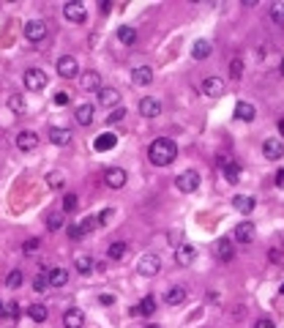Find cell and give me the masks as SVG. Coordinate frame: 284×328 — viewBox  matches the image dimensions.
I'll return each instance as SVG.
<instances>
[{
	"mask_svg": "<svg viewBox=\"0 0 284 328\" xmlns=\"http://www.w3.org/2000/svg\"><path fill=\"white\" fill-rule=\"evenodd\" d=\"M28 314H30V320H33V323H44V320H46V314H50V312H46V306H44V304H33L30 309H28Z\"/></svg>",
	"mask_w": 284,
	"mask_h": 328,
	"instance_id": "32",
	"label": "cell"
},
{
	"mask_svg": "<svg viewBox=\"0 0 284 328\" xmlns=\"http://www.w3.org/2000/svg\"><path fill=\"white\" fill-rule=\"evenodd\" d=\"M99 224H101L99 216H87V219H82V222H79V230H82V236H87V232H93Z\"/></svg>",
	"mask_w": 284,
	"mask_h": 328,
	"instance_id": "35",
	"label": "cell"
},
{
	"mask_svg": "<svg viewBox=\"0 0 284 328\" xmlns=\"http://www.w3.org/2000/svg\"><path fill=\"white\" fill-rule=\"evenodd\" d=\"M216 254H219L221 263H229V260L235 257V246H232V241H229V238L219 241V244H216Z\"/></svg>",
	"mask_w": 284,
	"mask_h": 328,
	"instance_id": "19",
	"label": "cell"
},
{
	"mask_svg": "<svg viewBox=\"0 0 284 328\" xmlns=\"http://www.w3.org/2000/svg\"><path fill=\"white\" fill-rule=\"evenodd\" d=\"M148 328H161V325H148Z\"/></svg>",
	"mask_w": 284,
	"mask_h": 328,
	"instance_id": "55",
	"label": "cell"
},
{
	"mask_svg": "<svg viewBox=\"0 0 284 328\" xmlns=\"http://www.w3.org/2000/svg\"><path fill=\"white\" fill-rule=\"evenodd\" d=\"M6 287H11V290H14V287H22V271H9V276H6Z\"/></svg>",
	"mask_w": 284,
	"mask_h": 328,
	"instance_id": "37",
	"label": "cell"
},
{
	"mask_svg": "<svg viewBox=\"0 0 284 328\" xmlns=\"http://www.w3.org/2000/svg\"><path fill=\"white\" fill-rule=\"evenodd\" d=\"M104 183L110 186V189H123V186H126V170H120V167H110V170L104 172Z\"/></svg>",
	"mask_w": 284,
	"mask_h": 328,
	"instance_id": "9",
	"label": "cell"
},
{
	"mask_svg": "<svg viewBox=\"0 0 284 328\" xmlns=\"http://www.w3.org/2000/svg\"><path fill=\"white\" fill-rule=\"evenodd\" d=\"M148 159L156 167H167L178 159V145H175L170 137H159V139H153L151 148H148Z\"/></svg>",
	"mask_w": 284,
	"mask_h": 328,
	"instance_id": "1",
	"label": "cell"
},
{
	"mask_svg": "<svg viewBox=\"0 0 284 328\" xmlns=\"http://www.w3.org/2000/svg\"><path fill=\"white\" fill-rule=\"evenodd\" d=\"M279 131H281V137H284V118L279 120Z\"/></svg>",
	"mask_w": 284,
	"mask_h": 328,
	"instance_id": "52",
	"label": "cell"
},
{
	"mask_svg": "<svg viewBox=\"0 0 284 328\" xmlns=\"http://www.w3.org/2000/svg\"><path fill=\"white\" fill-rule=\"evenodd\" d=\"M46 279H50L52 287H63L66 282H69V273H66L63 268H52L50 273H46Z\"/></svg>",
	"mask_w": 284,
	"mask_h": 328,
	"instance_id": "30",
	"label": "cell"
},
{
	"mask_svg": "<svg viewBox=\"0 0 284 328\" xmlns=\"http://www.w3.org/2000/svg\"><path fill=\"white\" fill-rule=\"evenodd\" d=\"M279 71H281V77H284V58L279 60Z\"/></svg>",
	"mask_w": 284,
	"mask_h": 328,
	"instance_id": "53",
	"label": "cell"
},
{
	"mask_svg": "<svg viewBox=\"0 0 284 328\" xmlns=\"http://www.w3.org/2000/svg\"><path fill=\"white\" fill-rule=\"evenodd\" d=\"M279 293H281V296H284V282H281V287H279Z\"/></svg>",
	"mask_w": 284,
	"mask_h": 328,
	"instance_id": "54",
	"label": "cell"
},
{
	"mask_svg": "<svg viewBox=\"0 0 284 328\" xmlns=\"http://www.w3.org/2000/svg\"><path fill=\"white\" fill-rule=\"evenodd\" d=\"M50 143L52 145H69L71 143V131L69 129H60V126H58V129L52 126V129H50Z\"/></svg>",
	"mask_w": 284,
	"mask_h": 328,
	"instance_id": "25",
	"label": "cell"
},
{
	"mask_svg": "<svg viewBox=\"0 0 284 328\" xmlns=\"http://www.w3.org/2000/svg\"><path fill=\"white\" fill-rule=\"evenodd\" d=\"M252 238H254V224L252 222H241L235 227L232 241H238V244H252Z\"/></svg>",
	"mask_w": 284,
	"mask_h": 328,
	"instance_id": "12",
	"label": "cell"
},
{
	"mask_svg": "<svg viewBox=\"0 0 284 328\" xmlns=\"http://www.w3.org/2000/svg\"><path fill=\"white\" fill-rule=\"evenodd\" d=\"M55 104H69V93H58V96H55Z\"/></svg>",
	"mask_w": 284,
	"mask_h": 328,
	"instance_id": "51",
	"label": "cell"
},
{
	"mask_svg": "<svg viewBox=\"0 0 284 328\" xmlns=\"http://www.w3.org/2000/svg\"><path fill=\"white\" fill-rule=\"evenodd\" d=\"M22 82H25V88H28V90H44L46 88V74L41 69H28V71H25V77H22Z\"/></svg>",
	"mask_w": 284,
	"mask_h": 328,
	"instance_id": "4",
	"label": "cell"
},
{
	"mask_svg": "<svg viewBox=\"0 0 284 328\" xmlns=\"http://www.w3.org/2000/svg\"><path fill=\"white\" fill-rule=\"evenodd\" d=\"M112 216H115V211H112V208H107V211H101V216H99V222H101V224H107V222H110V219H112Z\"/></svg>",
	"mask_w": 284,
	"mask_h": 328,
	"instance_id": "47",
	"label": "cell"
},
{
	"mask_svg": "<svg viewBox=\"0 0 284 328\" xmlns=\"http://www.w3.org/2000/svg\"><path fill=\"white\" fill-rule=\"evenodd\" d=\"M194 257H197V249H194L192 244H180L178 249H175V260H178V265H192Z\"/></svg>",
	"mask_w": 284,
	"mask_h": 328,
	"instance_id": "11",
	"label": "cell"
},
{
	"mask_svg": "<svg viewBox=\"0 0 284 328\" xmlns=\"http://www.w3.org/2000/svg\"><path fill=\"white\" fill-rule=\"evenodd\" d=\"M186 301V287H170V290L164 293V304L167 306H178Z\"/></svg>",
	"mask_w": 284,
	"mask_h": 328,
	"instance_id": "20",
	"label": "cell"
},
{
	"mask_svg": "<svg viewBox=\"0 0 284 328\" xmlns=\"http://www.w3.org/2000/svg\"><path fill=\"white\" fill-rule=\"evenodd\" d=\"M254 328H276V325H273V320L262 317V320H257V323H254Z\"/></svg>",
	"mask_w": 284,
	"mask_h": 328,
	"instance_id": "48",
	"label": "cell"
},
{
	"mask_svg": "<svg viewBox=\"0 0 284 328\" xmlns=\"http://www.w3.org/2000/svg\"><path fill=\"white\" fill-rule=\"evenodd\" d=\"M77 271L82 273V276H87V273L93 271V257H87V254H79V257H77Z\"/></svg>",
	"mask_w": 284,
	"mask_h": 328,
	"instance_id": "34",
	"label": "cell"
},
{
	"mask_svg": "<svg viewBox=\"0 0 284 328\" xmlns=\"http://www.w3.org/2000/svg\"><path fill=\"white\" fill-rule=\"evenodd\" d=\"M46 287H50V279L44 276V273H38L36 279H33V290H38V293H44Z\"/></svg>",
	"mask_w": 284,
	"mask_h": 328,
	"instance_id": "42",
	"label": "cell"
},
{
	"mask_svg": "<svg viewBox=\"0 0 284 328\" xmlns=\"http://www.w3.org/2000/svg\"><path fill=\"white\" fill-rule=\"evenodd\" d=\"M99 304L110 306V304H115V296H110V293H104V296H99Z\"/></svg>",
	"mask_w": 284,
	"mask_h": 328,
	"instance_id": "49",
	"label": "cell"
},
{
	"mask_svg": "<svg viewBox=\"0 0 284 328\" xmlns=\"http://www.w3.org/2000/svg\"><path fill=\"white\" fill-rule=\"evenodd\" d=\"M115 145H118V137H115L112 131H104V134H99L96 139H93V148H96L99 153H104V151H112Z\"/></svg>",
	"mask_w": 284,
	"mask_h": 328,
	"instance_id": "13",
	"label": "cell"
},
{
	"mask_svg": "<svg viewBox=\"0 0 284 328\" xmlns=\"http://www.w3.org/2000/svg\"><path fill=\"white\" fill-rule=\"evenodd\" d=\"M107 254H110V260H123L126 257V244H123V241H112Z\"/></svg>",
	"mask_w": 284,
	"mask_h": 328,
	"instance_id": "31",
	"label": "cell"
},
{
	"mask_svg": "<svg viewBox=\"0 0 284 328\" xmlns=\"http://www.w3.org/2000/svg\"><path fill=\"white\" fill-rule=\"evenodd\" d=\"M254 115H257V107L254 104H249V102H238L235 104V118L238 120H254Z\"/></svg>",
	"mask_w": 284,
	"mask_h": 328,
	"instance_id": "21",
	"label": "cell"
},
{
	"mask_svg": "<svg viewBox=\"0 0 284 328\" xmlns=\"http://www.w3.org/2000/svg\"><path fill=\"white\" fill-rule=\"evenodd\" d=\"M99 104H101V107H118V104H120V90H115V88H101V90H99Z\"/></svg>",
	"mask_w": 284,
	"mask_h": 328,
	"instance_id": "15",
	"label": "cell"
},
{
	"mask_svg": "<svg viewBox=\"0 0 284 328\" xmlns=\"http://www.w3.org/2000/svg\"><path fill=\"white\" fill-rule=\"evenodd\" d=\"M46 227H50V230H60V227H63V213H52V216L46 219Z\"/></svg>",
	"mask_w": 284,
	"mask_h": 328,
	"instance_id": "41",
	"label": "cell"
},
{
	"mask_svg": "<svg viewBox=\"0 0 284 328\" xmlns=\"http://www.w3.org/2000/svg\"><path fill=\"white\" fill-rule=\"evenodd\" d=\"M25 38L28 41H44L46 38V25L41 22V19H30V22H25Z\"/></svg>",
	"mask_w": 284,
	"mask_h": 328,
	"instance_id": "6",
	"label": "cell"
},
{
	"mask_svg": "<svg viewBox=\"0 0 284 328\" xmlns=\"http://www.w3.org/2000/svg\"><path fill=\"white\" fill-rule=\"evenodd\" d=\"M254 205H257V200L249 197V194H238V197H232V208L238 213H252Z\"/></svg>",
	"mask_w": 284,
	"mask_h": 328,
	"instance_id": "16",
	"label": "cell"
},
{
	"mask_svg": "<svg viewBox=\"0 0 284 328\" xmlns=\"http://www.w3.org/2000/svg\"><path fill=\"white\" fill-rule=\"evenodd\" d=\"M161 110H164V107H161L159 99H153V96H142V99H139V112H142L145 118H159Z\"/></svg>",
	"mask_w": 284,
	"mask_h": 328,
	"instance_id": "8",
	"label": "cell"
},
{
	"mask_svg": "<svg viewBox=\"0 0 284 328\" xmlns=\"http://www.w3.org/2000/svg\"><path fill=\"white\" fill-rule=\"evenodd\" d=\"M202 93H205V96H211V99H219L221 93H224V79L208 77L205 82H202Z\"/></svg>",
	"mask_w": 284,
	"mask_h": 328,
	"instance_id": "10",
	"label": "cell"
},
{
	"mask_svg": "<svg viewBox=\"0 0 284 328\" xmlns=\"http://www.w3.org/2000/svg\"><path fill=\"white\" fill-rule=\"evenodd\" d=\"M36 145H38L36 131H19V134H17V148L19 151H33Z\"/></svg>",
	"mask_w": 284,
	"mask_h": 328,
	"instance_id": "17",
	"label": "cell"
},
{
	"mask_svg": "<svg viewBox=\"0 0 284 328\" xmlns=\"http://www.w3.org/2000/svg\"><path fill=\"white\" fill-rule=\"evenodd\" d=\"M213 52V44L211 41H205V38H200V41H194V46H192V55L197 58V60H205L208 55Z\"/></svg>",
	"mask_w": 284,
	"mask_h": 328,
	"instance_id": "27",
	"label": "cell"
},
{
	"mask_svg": "<svg viewBox=\"0 0 284 328\" xmlns=\"http://www.w3.org/2000/svg\"><path fill=\"white\" fill-rule=\"evenodd\" d=\"M69 238H74V241L82 238V230H79V224H69Z\"/></svg>",
	"mask_w": 284,
	"mask_h": 328,
	"instance_id": "46",
	"label": "cell"
},
{
	"mask_svg": "<svg viewBox=\"0 0 284 328\" xmlns=\"http://www.w3.org/2000/svg\"><path fill=\"white\" fill-rule=\"evenodd\" d=\"M151 79H153V71L148 66H134V71H131L134 85H151Z\"/></svg>",
	"mask_w": 284,
	"mask_h": 328,
	"instance_id": "18",
	"label": "cell"
},
{
	"mask_svg": "<svg viewBox=\"0 0 284 328\" xmlns=\"http://www.w3.org/2000/svg\"><path fill=\"white\" fill-rule=\"evenodd\" d=\"M175 186H178L180 192L192 194V192H197V186H200V175L194 170H183L178 178H175Z\"/></svg>",
	"mask_w": 284,
	"mask_h": 328,
	"instance_id": "3",
	"label": "cell"
},
{
	"mask_svg": "<svg viewBox=\"0 0 284 328\" xmlns=\"http://www.w3.org/2000/svg\"><path fill=\"white\" fill-rule=\"evenodd\" d=\"M115 36H118V41H120V44H126V46L137 44V30H134V28H128V25H120Z\"/></svg>",
	"mask_w": 284,
	"mask_h": 328,
	"instance_id": "26",
	"label": "cell"
},
{
	"mask_svg": "<svg viewBox=\"0 0 284 328\" xmlns=\"http://www.w3.org/2000/svg\"><path fill=\"white\" fill-rule=\"evenodd\" d=\"M262 153H265L268 159H281L284 156V143L281 139H265V143H262Z\"/></svg>",
	"mask_w": 284,
	"mask_h": 328,
	"instance_id": "14",
	"label": "cell"
},
{
	"mask_svg": "<svg viewBox=\"0 0 284 328\" xmlns=\"http://www.w3.org/2000/svg\"><path fill=\"white\" fill-rule=\"evenodd\" d=\"M276 186L284 189V167H281V170H276Z\"/></svg>",
	"mask_w": 284,
	"mask_h": 328,
	"instance_id": "50",
	"label": "cell"
},
{
	"mask_svg": "<svg viewBox=\"0 0 284 328\" xmlns=\"http://www.w3.org/2000/svg\"><path fill=\"white\" fill-rule=\"evenodd\" d=\"M3 309H6V314H9L11 320H17V314H19V304H17V301H11V304H3Z\"/></svg>",
	"mask_w": 284,
	"mask_h": 328,
	"instance_id": "44",
	"label": "cell"
},
{
	"mask_svg": "<svg viewBox=\"0 0 284 328\" xmlns=\"http://www.w3.org/2000/svg\"><path fill=\"white\" fill-rule=\"evenodd\" d=\"M137 271L142 273V276H156V273L161 271L159 254H142V257L137 260Z\"/></svg>",
	"mask_w": 284,
	"mask_h": 328,
	"instance_id": "2",
	"label": "cell"
},
{
	"mask_svg": "<svg viewBox=\"0 0 284 328\" xmlns=\"http://www.w3.org/2000/svg\"><path fill=\"white\" fill-rule=\"evenodd\" d=\"M9 110L14 112V115H25V112H28L25 96H19V93H14V96H9Z\"/></svg>",
	"mask_w": 284,
	"mask_h": 328,
	"instance_id": "29",
	"label": "cell"
},
{
	"mask_svg": "<svg viewBox=\"0 0 284 328\" xmlns=\"http://www.w3.org/2000/svg\"><path fill=\"white\" fill-rule=\"evenodd\" d=\"M74 115H77V123H79V126H90L96 112H93V104H79Z\"/></svg>",
	"mask_w": 284,
	"mask_h": 328,
	"instance_id": "24",
	"label": "cell"
},
{
	"mask_svg": "<svg viewBox=\"0 0 284 328\" xmlns=\"http://www.w3.org/2000/svg\"><path fill=\"white\" fill-rule=\"evenodd\" d=\"M137 312H139V314H153V312H156V298H153V296H145V298L139 301Z\"/></svg>",
	"mask_w": 284,
	"mask_h": 328,
	"instance_id": "33",
	"label": "cell"
},
{
	"mask_svg": "<svg viewBox=\"0 0 284 328\" xmlns=\"http://www.w3.org/2000/svg\"><path fill=\"white\" fill-rule=\"evenodd\" d=\"M241 74H243V60H241V58H235L232 63H229V77H232V79H238Z\"/></svg>",
	"mask_w": 284,
	"mask_h": 328,
	"instance_id": "40",
	"label": "cell"
},
{
	"mask_svg": "<svg viewBox=\"0 0 284 328\" xmlns=\"http://www.w3.org/2000/svg\"><path fill=\"white\" fill-rule=\"evenodd\" d=\"M79 205V200H77V194H63V211L66 213H71L74 208Z\"/></svg>",
	"mask_w": 284,
	"mask_h": 328,
	"instance_id": "38",
	"label": "cell"
},
{
	"mask_svg": "<svg viewBox=\"0 0 284 328\" xmlns=\"http://www.w3.org/2000/svg\"><path fill=\"white\" fill-rule=\"evenodd\" d=\"M270 19L284 28V3H273V6H270Z\"/></svg>",
	"mask_w": 284,
	"mask_h": 328,
	"instance_id": "36",
	"label": "cell"
},
{
	"mask_svg": "<svg viewBox=\"0 0 284 328\" xmlns=\"http://www.w3.org/2000/svg\"><path fill=\"white\" fill-rule=\"evenodd\" d=\"M221 172H224V180H229V183H238L241 180V164L238 162H224Z\"/></svg>",
	"mask_w": 284,
	"mask_h": 328,
	"instance_id": "28",
	"label": "cell"
},
{
	"mask_svg": "<svg viewBox=\"0 0 284 328\" xmlns=\"http://www.w3.org/2000/svg\"><path fill=\"white\" fill-rule=\"evenodd\" d=\"M46 183H50L52 189H60V186H63V175H60V172H50V175H46Z\"/></svg>",
	"mask_w": 284,
	"mask_h": 328,
	"instance_id": "43",
	"label": "cell"
},
{
	"mask_svg": "<svg viewBox=\"0 0 284 328\" xmlns=\"http://www.w3.org/2000/svg\"><path fill=\"white\" fill-rule=\"evenodd\" d=\"M38 249V238H30V241H25V246H22V252L25 254H33Z\"/></svg>",
	"mask_w": 284,
	"mask_h": 328,
	"instance_id": "45",
	"label": "cell"
},
{
	"mask_svg": "<svg viewBox=\"0 0 284 328\" xmlns=\"http://www.w3.org/2000/svg\"><path fill=\"white\" fill-rule=\"evenodd\" d=\"M123 118H126V110H123V107H115L110 115H107V123H120Z\"/></svg>",
	"mask_w": 284,
	"mask_h": 328,
	"instance_id": "39",
	"label": "cell"
},
{
	"mask_svg": "<svg viewBox=\"0 0 284 328\" xmlns=\"http://www.w3.org/2000/svg\"><path fill=\"white\" fill-rule=\"evenodd\" d=\"M82 90H90V93H99L101 90L99 71H85V74H82Z\"/></svg>",
	"mask_w": 284,
	"mask_h": 328,
	"instance_id": "22",
	"label": "cell"
},
{
	"mask_svg": "<svg viewBox=\"0 0 284 328\" xmlns=\"http://www.w3.org/2000/svg\"><path fill=\"white\" fill-rule=\"evenodd\" d=\"M63 17L69 19V22H85L87 19V11H85V6L79 3V0H69V3L63 6Z\"/></svg>",
	"mask_w": 284,
	"mask_h": 328,
	"instance_id": "5",
	"label": "cell"
},
{
	"mask_svg": "<svg viewBox=\"0 0 284 328\" xmlns=\"http://www.w3.org/2000/svg\"><path fill=\"white\" fill-rule=\"evenodd\" d=\"M58 74L63 77V79H74L79 74V63H77V58H71V55H63L58 60Z\"/></svg>",
	"mask_w": 284,
	"mask_h": 328,
	"instance_id": "7",
	"label": "cell"
},
{
	"mask_svg": "<svg viewBox=\"0 0 284 328\" xmlns=\"http://www.w3.org/2000/svg\"><path fill=\"white\" fill-rule=\"evenodd\" d=\"M63 325L66 328H82L85 325V314L79 312V309H69L63 314Z\"/></svg>",
	"mask_w": 284,
	"mask_h": 328,
	"instance_id": "23",
	"label": "cell"
}]
</instances>
